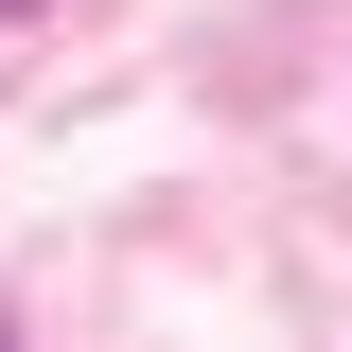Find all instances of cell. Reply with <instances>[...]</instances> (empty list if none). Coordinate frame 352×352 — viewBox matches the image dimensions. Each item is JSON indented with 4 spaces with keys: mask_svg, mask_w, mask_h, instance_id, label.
Instances as JSON below:
<instances>
[{
    "mask_svg": "<svg viewBox=\"0 0 352 352\" xmlns=\"http://www.w3.org/2000/svg\"><path fill=\"white\" fill-rule=\"evenodd\" d=\"M0 18H18V0H0Z\"/></svg>",
    "mask_w": 352,
    "mask_h": 352,
    "instance_id": "obj_1",
    "label": "cell"
}]
</instances>
